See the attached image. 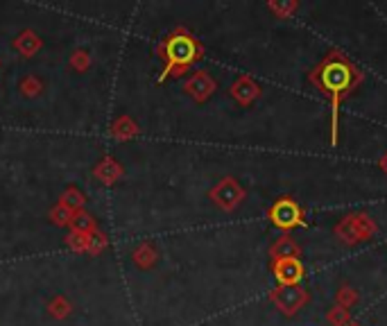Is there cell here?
Wrapping results in <instances>:
<instances>
[{
  "label": "cell",
  "mask_w": 387,
  "mask_h": 326,
  "mask_svg": "<svg viewBox=\"0 0 387 326\" xmlns=\"http://www.w3.org/2000/svg\"><path fill=\"white\" fill-rule=\"evenodd\" d=\"M18 91L25 98H36V95H41V91H43V82L36 78V75H25V78L21 80V84H18Z\"/></svg>",
  "instance_id": "20"
},
{
  "label": "cell",
  "mask_w": 387,
  "mask_h": 326,
  "mask_svg": "<svg viewBox=\"0 0 387 326\" xmlns=\"http://www.w3.org/2000/svg\"><path fill=\"white\" fill-rule=\"evenodd\" d=\"M333 233L342 245L354 247V245L371 241V238L378 233V224L371 216H367V213H349V216L340 218V222L335 224Z\"/></svg>",
  "instance_id": "3"
},
{
  "label": "cell",
  "mask_w": 387,
  "mask_h": 326,
  "mask_svg": "<svg viewBox=\"0 0 387 326\" xmlns=\"http://www.w3.org/2000/svg\"><path fill=\"white\" fill-rule=\"evenodd\" d=\"M107 247H109V238H107V233H102V231L97 229V231L91 233V238H89V249H86V254L100 256Z\"/></svg>",
  "instance_id": "22"
},
{
  "label": "cell",
  "mask_w": 387,
  "mask_h": 326,
  "mask_svg": "<svg viewBox=\"0 0 387 326\" xmlns=\"http://www.w3.org/2000/svg\"><path fill=\"white\" fill-rule=\"evenodd\" d=\"M267 9L272 11L274 16L277 19H283V21H288V19H292L297 11H299V3H295V0H290V3H277V0H270L267 3Z\"/></svg>",
  "instance_id": "18"
},
{
  "label": "cell",
  "mask_w": 387,
  "mask_h": 326,
  "mask_svg": "<svg viewBox=\"0 0 387 326\" xmlns=\"http://www.w3.org/2000/svg\"><path fill=\"white\" fill-rule=\"evenodd\" d=\"M270 302L274 304V308H277L281 315L292 317L310 302V295L302 285H277L270 293Z\"/></svg>",
  "instance_id": "6"
},
{
  "label": "cell",
  "mask_w": 387,
  "mask_h": 326,
  "mask_svg": "<svg viewBox=\"0 0 387 326\" xmlns=\"http://www.w3.org/2000/svg\"><path fill=\"white\" fill-rule=\"evenodd\" d=\"M216 89H218V82L211 78V73L208 70H197V73H193L189 80L184 82V91L189 93L195 102H206V100L216 93Z\"/></svg>",
  "instance_id": "8"
},
{
  "label": "cell",
  "mask_w": 387,
  "mask_h": 326,
  "mask_svg": "<svg viewBox=\"0 0 387 326\" xmlns=\"http://www.w3.org/2000/svg\"><path fill=\"white\" fill-rule=\"evenodd\" d=\"M378 166H381V170H383V174H387V152L381 157V161H378Z\"/></svg>",
  "instance_id": "26"
},
{
  "label": "cell",
  "mask_w": 387,
  "mask_h": 326,
  "mask_svg": "<svg viewBox=\"0 0 387 326\" xmlns=\"http://www.w3.org/2000/svg\"><path fill=\"white\" fill-rule=\"evenodd\" d=\"M267 218L277 229L283 233H288L297 227H306V211L304 206L297 202L295 197L283 195L279 199H274V204L267 209Z\"/></svg>",
  "instance_id": "4"
},
{
  "label": "cell",
  "mask_w": 387,
  "mask_h": 326,
  "mask_svg": "<svg viewBox=\"0 0 387 326\" xmlns=\"http://www.w3.org/2000/svg\"><path fill=\"white\" fill-rule=\"evenodd\" d=\"M360 302V297H358V290L351 285V283H342L338 288V293H335V306H340L344 310L349 308H354L356 304Z\"/></svg>",
  "instance_id": "17"
},
{
  "label": "cell",
  "mask_w": 387,
  "mask_h": 326,
  "mask_svg": "<svg viewBox=\"0 0 387 326\" xmlns=\"http://www.w3.org/2000/svg\"><path fill=\"white\" fill-rule=\"evenodd\" d=\"M365 80L360 70L342 50H331L319 64L308 73V82L331 102V145L340 141V107Z\"/></svg>",
  "instance_id": "1"
},
{
  "label": "cell",
  "mask_w": 387,
  "mask_h": 326,
  "mask_svg": "<svg viewBox=\"0 0 387 326\" xmlns=\"http://www.w3.org/2000/svg\"><path fill=\"white\" fill-rule=\"evenodd\" d=\"M59 204H61V206H66V209H70L73 213H78V211L84 209L86 197H84V193L80 191L78 186H68L66 191L59 195Z\"/></svg>",
  "instance_id": "16"
},
{
  "label": "cell",
  "mask_w": 387,
  "mask_h": 326,
  "mask_svg": "<svg viewBox=\"0 0 387 326\" xmlns=\"http://www.w3.org/2000/svg\"><path fill=\"white\" fill-rule=\"evenodd\" d=\"M89 238L91 236H86V233L70 231L66 236V247H70L73 252H78V254H86V249H89Z\"/></svg>",
  "instance_id": "21"
},
{
  "label": "cell",
  "mask_w": 387,
  "mask_h": 326,
  "mask_svg": "<svg viewBox=\"0 0 387 326\" xmlns=\"http://www.w3.org/2000/svg\"><path fill=\"white\" fill-rule=\"evenodd\" d=\"M260 93H263V89H260V84L254 80V78H249V75H240L238 80H235L231 84V89H229V95L238 102L240 107H252L256 100L260 98Z\"/></svg>",
  "instance_id": "9"
},
{
  "label": "cell",
  "mask_w": 387,
  "mask_h": 326,
  "mask_svg": "<svg viewBox=\"0 0 387 326\" xmlns=\"http://www.w3.org/2000/svg\"><path fill=\"white\" fill-rule=\"evenodd\" d=\"M159 53L166 59V66L164 73L159 75V82H166L168 78H181L193 64H197L204 57V46L186 28H177L159 46Z\"/></svg>",
  "instance_id": "2"
},
{
  "label": "cell",
  "mask_w": 387,
  "mask_h": 326,
  "mask_svg": "<svg viewBox=\"0 0 387 326\" xmlns=\"http://www.w3.org/2000/svg\"><path fill=\"white\" fill-rule=\"evenodd\" d=\"M272 274L279 285H299L306 270L302 258H281V261H272Z\"/></svg>",
  "instance_id": "7"
},
{
  "label": "cell",
  "mask_w": 387,
  "mask_h": 326,
  "mask_svg": "<svg viewBox=\"0 0 387 326\" xmlns=\"http://www.w3.org/2000/svg\"><path fill=\"white\" fill-rule=\"evenodd\" d=\"M70 231H80V233H86V236H91L97 231V222L95 218L91 216L89 211H78V213H73V220H70Z\"/></svg>",
  "instance_id": "15"
},
{
  "label": "cell",
  "mask_w": 387,
  "mask_h": 326,
  "mask_svg": "<svg viewBox=\"0 0 387 326\" xmlns=\"http://www.w3.org/2000/svg\"><path fill=\"white\" fill-rule=\"evenodd\" d=\"M270 258L281 261V258H302V247L290 233L279 236L277 241L270 245Z\"/></svg>",
  "instance_id": "10"
},
{
  "label": "cell",
  "mask_w": 387,
  "mask_h": 326,
  "mask_svg": "<svg viewBox=\"0 0 387 326\" xmlns=\"http://www.w3.org/2000/svg\"><path fill=\"white\" fill-rule=\"evenodd\" d=\"M109 134L114 136L116 141H127V139H134V136H139L141 134V127L129 116H120L109 127Z\"/></svg>",
  "instance_id": "13"
},
{
  "label": "cell",
  "mask_w": 387,
  "mask_h": 326,
  "mask_svg": "<svg viewBox=\"0 0 387 326\" xmlns=\"http://www.w3.org/2000/svg\"><path fill=\"white\" fill-rule=\"evenodd\" d=\"M70 68L78 73H86L91 68V55L86 53V50H75L70 55Z\"/></svg>",
  "instance_id": "25"
},
{
  "label": "cell",
  "mask_w": 387,
  "mask_h": 326,
  "mask_svg": "<svg viewBox=\"0 0 387 326\" xmlns=\"http://www.w3.org/2000/svg\"><path fill=\"white\" fill-rule=\"evenodd\" d=\"M70 220H73V211L61 206L59 202L53 211H50V222H53L55 227H70Z\"/></svg>",
  "instance_id": "23"
},
{
  "label": "cell",
  "mask_w": 387,
  "mask_h": 326,
  "mask_svg": "<svg viewBox=\"0 0 387 326\" xmlns=\"http://www.w3.org/2000/svg\"><path fill=\"white\" fill-rule=\"evenodd\" d=\"M208 197H211V202H213L220 211H224V213H233L235 209H238V206L245 202L247 191L240 186L238 179H233V177H222V179L208 191Z\"/></svg>",
  "instance_id": "5"
},
{
  "label": "cell",
  "mask_w": 387,
  "mask_h": 326,
  "mask_svg": "<svg viewBox=\"0 0 387 326\" xmlns=\"http://www.w3.org/2000/svg\"><path fill=\"white\" fill-rule=\"evenodd\" d=\"M327 322H329V326H346L349 322H351V312L340 308V306H333L327 312Z\"/></svg>",
  "instance_id": "24"
},
{
  "label": "cell",
  "mask_w": 387,
  "mask_h": 326,
  "mask_svg": "<svg viewBox=\"0 0 387 326\" xmlns=\"http://www.w3.org/2000/svg\"><path fill=\"white\" fill-rule=\"evenodd\" d=\"M48 312L53 315L55 320H66L70 312H73V304L68 302V299L64 295H57L53 302L48 304Z\"/></svg>",
  "instance_id": "19"
},
{
  "label": "cell",
  "mask_w": 387,
  "mask_h": 326,
  "mask_svg": "<svg viewBox=\"0 0 387 326\" xmlns=\"http://www.w3.org/2000/svg\"><path fill=\"white\" fill-rule=\"evenodd\" d=\"M41 48H43V39L34 30H23L14 39V50L25 59H32Z\"/></svg>",
  "instance_id": "11"
},
{
  "label": "cell",
  "mask_w": 387,
  "mask_h": 326,
  "mask_svg": "<svg viewBox=\"0 0 387 326\" xmlns=\"http://www.w3.org/2000/svg\"><path fill=\"white\" fill-rule=\"evenodd\" d=\"M132 258H134V263H136V265H139L141 270H152V268L157 265L159 254H157V249H154L152 245H149V243H141V245L132 252Z\"/></svg>",
  "instance_id": "14"
},
{
  "label": "cell",
  "mask_w": 387,
  "mask_h": 326,
  "mask_svg": "<svg viewBox=\"0 0 387 326\" xmlns=\"http://www.w3.org/2000/svg\"><path fill=\"white\" fill-rule=\"evenodd\" d=\"M93 174H95V179H100L107 186H111V184H116L122 177V168H120V163L114 157H105L93 168Z\"/></svg>",
  "instance_id": "12"
},
{
  "label": "cell",
  "mask_w": 387,
  "mask_h": 326,
  "mask_svg": "<svg viewBox=\"0 0 387 326\" xmlns=\"http://www.w3.org/2000/svg\"><path fill=\"white\" fill-rule=\"evenodd\" d=\"M346 326H360V324H358V322H349Z\"/></svg>",
  "instance_id": "27"
}]
</instances>
